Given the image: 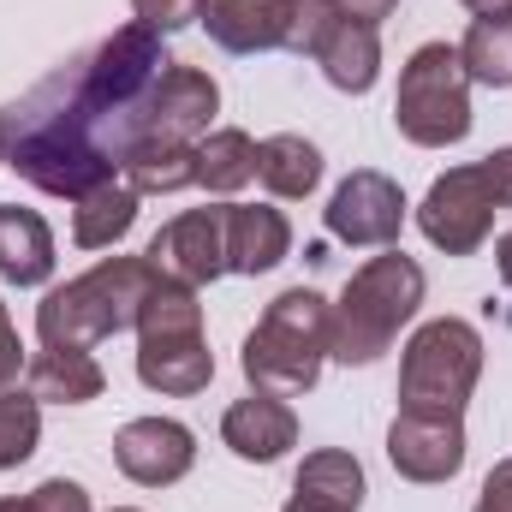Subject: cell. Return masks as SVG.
I'll use <instances>...</instances> for the list:
<instances>
[{
	"mask_svg": "<svg viewBox=\"0 0 512 512\" xmlns=\"http://www.w3.org/2000/svg\"><path fill=\"white\" fill-rule=\"evenodd\" d=\"M131 227H137V191L126 179H108L96 185L90 197H78V215H72V245L78 251H108L120 245Z\"/></svg>",
	"mask_w": 512,
	"mask_h": 512,
	"instance_id": "cell-21",
	"label": "cell"
},
{
	"mask_svg": "<svg viewBox=\"0 0 512 512\" xmlns=\"http://www.w3.org/2000/svg\"><path fill=\"white\" fill-rule=\"evenodd\" d=\"M42 441V399L6 387L0 393V471H18Z\"/></svg>",
	"mask_w": 512,
	"mask_h": 512,
	"instance_id": "cell-26",
	"label": "cell"
},
{
	"mask_svg": "<svg viewBox=\"0 0 512 512\" xmlns=\"http://www.w3.org/2000/svg\"><path fill=\"white\" fill-rule=\"evenodd\" d=\"M54 274V233L36 209L0 203V280L12 286H42Z\"/></svg>",
	"mask_w": 512,
	"mask_h": 512,
	"instance_id": "cell-18",
	"label": "cell"
},
{
	"mask_svg": "<svg viewBox=\"0 0 512 512\" xmlns=\"http://www.w3.org/2000/svg\"><path fill=\"white\" fill-rule=\"evenodd\" d=\"M114 465L143 489H167L197 465V435L173 417H137L114 435Z\"/></svg>",
	"mask_w": 512,
	"mask_h": 512,
	"instance_id": "cell-13",
	"label": "cell"
},
{
	"mask_svg": "<svg viewBox=\"0 0 512 512\" xmlns=\"http://www.w3.org/2000/svg\"><path fill=\"white\" fill-rule=\"evenodd\" d=\"M292 495L322 512H358L364 507V465L352 453H340V447H322V453H310L298 465Z\"/></svg>",
	"mask_w": 512,
	"mask_h": 512,
	"instance_id": "cell-20",
	"label": "cell"
},
{
	"mask_svg": "<svg viewBox=\"0 0 512 512\" xmlns=\"http://www.w3.org/2000/svg\"><path fill=\"white\" fill-rule=\"evenodd\" d=\"M322 221H328V233L340 245H382L387 251L405 233V191L376 167H358L352 179H340V191L328 197Z\"/></svg>",
	"mask_w": 512,
	"mask_h": 512,
	"instance_id": "cell-10",
	"label": "cell"
},
{
	"mask_svg": "<svg viewBox=\"0 0 512 512\" xmlns=\"http://www.w3.org/2000/svg\"><path fill=\"white\" fill-rule=\"evenodd\" d=\"M477 512H512V459H501L477 495Z\"/></svg>",
	"mask_w": 512,
	"mask_h": 512,
	"instance_id": "cell-30",
	"label": "cell"
},
{
	"mask_svg": "<svg viewBox=\"0 0 512 512\" xmlns=\"http://www.w3.org/2000/svg\"><path fill=\"white\" fill-rule=\"evenodd\" d=\"M221 114V84L209 78V72H197V66H167L161 72V84H155V96H149V126L143 137H173V143H197L209 120Z\"/></svg>",
	"mask_w": 512,
	"mask_h": 512,
	"instance_id": "cell-15",
	"label": "cell"
},
{
	"mask_svg": "<svg viewBox=\"0 0 512 512\" xmlns=\"http://www.w3.org/2000/svg\"><path fill=\"white\" fill-rule=\"evenodd\" d=\"M131 12H137V24H149L155 36H173V30H185V24L203 18V0H131Z\"/></svg>",
	"mask_w": 512,
	"mask_h": 512,
	"instance_id": "cell-27",
	"label": "cell"
},
{
	"mask_svg": "<svg viewBox=\"0 0 512 512\" xmlns=\"http://www.w3.org/2000/svg\"><path fill=\"white\" fill-rule=\"evenodd\" d=\"M322 18H328L322 0H203L209 42L227 54H274V48L310 54Z\"/></svg>",
	"mask_w": 512,
	"mask_h": 512,
	"instance_id": "cell-9",
	"label": "cell"
},
{
	"mask_svg": "<svg viewBox=\"0 0 512 512\" xmlns=\"http://www.w3.org/2000/svg\"><path fill=\"white\" fill-rule=\"evenodd\" d=\"M483 376V334L459 316H435L411 334L399 364V411H441L459 417Z\"/></svg>",
	"mask_w": 512,
	"mask_h": 512,
	"instance_id": "cell-8",
	"label": "cell"
},
{
	"mask_svg": "<svg viewBox=\"0 0 512 512\" xmlns=\"http://www.w3.org/2000/svg\"><path fill=\"white\" fill-rule=\"evenodd\" d=\"M0 512H30V501H0Z\"/></svg>",
	"mask_w": 512,
	"mask_h": 512,
	"instance_id": "cell-35",
	"label": "cell"
},
{
	"mask_svg": "<svg viewBox=\"0 0 512 512\" xmlns=\"http://www.w3.org/2000/svg\"><path fill=\"white\" fill-rule=\"evenodd\" d=\"M286 512H322V507H310V501H298V495H292V501H286Z\"/></svg>",
	"mask_w": 512,
	"mask_h": 512,
	"instance_id": "cell-34",
	"label": "cell"
},
{
	"mask_svg": "<svg viewBox=\"0 0 512 512\" xmlns=\"http://www.w3.org/2000/svg\"><path fill=\"white\" fill-rule=\"evenodd\" d=\"M24 501H30V512H90V495H84L72 477H48V483L30 489Z\"/></svg>",
	"mask_w": 512,
	"mask_h": 512,
	"instance_id": "cell-28",
	"label": "cell"
},
{
	"mask_svg": "<svg viewBox=\"0 0 512 512\" xmlns=\"http://www.w3.org/2000/svg\"><path fill=\"white\" fill-rule=\"evenodd\" d=\"M18 370H24V346H18V328H12V316L0 304V393L18 382Z\"/></svg>",
	"mask_w": 512,
	"mask_h": 512,
	"instance_id": "cell-29",
	"label": "cell"
},
{
	"mask_svg": "<svg viewBox=\"0 0 512 512\" xmlns=\"http://www.w3.org/2000/svg\"><path fill=\"white\" fill-rule=\"evenodd\" d=\"M459 6H471L477 18H483V12H512V0H459Z\"/></svg>",
	"mask_w": 512,
	"mask_h": 512,
	"instance_id": "cell-33",
	"label": "cell"
},
{
	"mask_svg": "<svg viewBox=\"0 0 512 512\" xmlns=\"http://www.w3.org/2000/svg\"><path fill=\"white\" fill-rule=\"evenodd\" d=\"M495 268H501V280L512 286V233L501 239V245H495Z\"/></svg>",
	"mask_w": 512,
	"mask_h": 512,
	"instance_id": "cell-32",
	"label": "cell"
},
{
	"mask_svg": "<svg viewBox=\"0 0 512 512\" xmlns=\"http://www.w3.org/2000/svg\"><path fill=\"white\" fill-rule=\"evenodd\" d=\"M256 179L274 191V197H310L316 185H322V149L310 143V137H292V131H280V137H268V143H256Z\"/></svg>",
	"mask_w": 512,
	"mask_h": 512,
	"instance_id": "cell-22",
	"label": "cell"
},
{
	"mask_svg": "<svg viewBox=\"0 0 512 512\" xmlns=\"http://www.w3.org/2000/svg\"><path fill=\"white\" fill-rule=\"evenodd\" d=\"M155 280L161 274L149 268V256H102L90 274L54 286L36 310L42 352H90V346L137 328V310Z\"/></svg>",
	"mask_w": 512,
	"mask_h": 512,
	"instance_id": "cell-2",
	"label": "cell"
},
{
	"mask_svg": "<svg viewBox=\"0 0 512 512\" xmlns=\"http://www.w3.org/2000/svg\"><path fill=\"white\" fill-rule=\"evenodd\" d=\"M393 126L417 149H447L471 131V78L453 42H423L405 72H399V96H393Z\"/></svg>",
	"mask_w": 512,
	"mask_h": 512,
	"instance_id": "cell-7",
	"label": "cell"
},
{
	"mask_svg": "<svg viewBox=\"0 0 512 512\" xmlns=\"http://www.w3.org/2000/svg\"><path fill=\"white\" fill-rule=\"evenodd\" d=\"M512 209V149H495L483 161H465V167H447L429 197L417 203V227L435 251L447 256H477L495 215Z\"/></svg>",
	"mask_w": 512,
	"mask_h": 512,
	"instance_id": "cell-6",
	"label": "cell"
},
{
	"mask_svg": "<svg viewBox=\"0 0 512 512\" xmlns=\"http://www.w3.org/2000/svg\"><path fill=\"white\" fill-rule=\"evenodd\" d=\"M137 382L155 393H203L215 382V352L203 340V304L179 280H155L137 310Z\"/></svg>",
	"mask_w": 512,
	"mask_h": 512,
	"instance_id": "cell-5",
	"label": "cell"
},
{
	"mask_svg": "<svg viewBox=\"0 0 512 512\" xmlns=\"http://www.w3.org/2000/svg\"><path fill=\"white\" fill-rule=\"evenodd\" d=\"M0 167H6V137H0Z\"/></svg>",
	"mask_w": 512,
	"mask_h": 512,
	"instance_id": "cell-36",
	"label": "cell"
},
{
	"mask_svg": "<svg viewBox=\"0 0 512 512\" xmlns=\"http://www.w3.org/2000/svg\"><path fill=\"white\" fill-rule=\"evenodd\" d=\"M149 268L161 280H179V286H209L227 274V227H221V209H185L173 215L155 239H149Z\"/></svg>",
	"mask_w": 512,
	"mask_h": 512,
	"instance_id": "cell-11",
	"label": "cell"
},
{
	"mask_svg": "<svg viewBox=\"0 0 512 512\" xmlns=\"http://www.w3.org/2000/svg\"><path fill=\"white\" fill-rule=\"evenodd\" d=\"M221 441H227L239 459H251V465H274L280 453L298 447V417H292L286 399H274V393H251V399H233V405H227V417H221Z\"/></svg>",
	"mask_w": 512,
	"mask_h": 512,
	"instance_id": "cell-16",
	"label": "cell"
},
{
	"mask_svg": "<svg viewBox=\"0 0 512 512\" xmlns=\"http://www.w3.org/2000/svg\"><path fill=\"white\" fill-rule=\"evenodd\" d=\"M167 48L149 24H126L72 60H60L30 96L0 114L6 167L48 197H90L126 161L149 126V96L167 72Z\"/></svg>",
	"mask_w": 512,
	"mask_h": 512,
	"instance_id": "cell-1",
	"label": "cell"
},
{
	"mask_svg": "<svg viewBox=\"0 0 512 512\" xmlns=\"http://www.w3.org/2000/svg\"><path fill=\"white\" fill-rule=\"evenodd\" d=\"M221 227H227V274H268L292 251V227L280 209L221 203Z\"/></svg>",
	"mask_w": 512,
	"mask_h": 512,
	"instance_id": "cell-17",
	"label": "cell"
},
{
	"mask_svg": "<svg viewBox=\"0 0 512 512\" xmlns=\"http://www.w3.org/2000/svg\"><path fill=\"white\" fill-rule=\"evenodd\" d=\"M328 334H334V304L322 292H310V286L280 292L245 340V358H239L245 382L274 399L310 393L322 376V358H328Z\"/></svg>",
	"mask_w": 512,
	"mask_h": 512,
	"instance_id": "cell-3",
	"label": "cell"
},
{
	"mask_svg": "<svg viewBox=\"0 0 512 512\" xmlns=\"http://www.w3.org/2000/svg\"><path fill=\"white\" fill-rule=\"evenodd\" d=\"M465 78L489 84V90H512V12H483L471 18L465 42H459Z\"/></svg>",
	"mask_w": 512,
	"mask_h": 512,
	"instance_id": "cell-24",
	"label": "cell"
},
{
	"mask_svg": "<svg viewBox=\"0 0 512 512\" xmlns=\"http://www.w3.org/2000/svg\"><path fill=\"white\" fill-rule=\"evenodd\" d=\"M114 512H137V507H114Z\"/></svg>",
	"mask_w": 512,
	"mask_h": 512,
	"instance_id": "cell-37",
	"label": "cell"
},
{
	"mask_svg": "<svg viewBox=\"0 0 512 512\" xmlns=\"http://www.w3.org/2000/svg\"><path fill=\"white\" fill-rule=\"evenodd\" d=\"M310 60L322 66V78H328L334 90L364 96V90H376V78H382V36H376V24L346 18V12L328 6V18H322V30H316V42H310Z\"/></svg>",
	"mask_w": 512,
	"mask_h": 512,
	"instance_id": "cell-14",
	"label": "cell"
},
{
	"mask_svg": "<svg viewBox=\"0 0 512 512\" xmlns=\"http://www.w3.org/2000/svg\"><path fill=\"white\" fill-rule=\"evenodd\" d=\"M102 387H108V376L90 352H36V364H30V393L48 405H90V399H102Z\"/></svg>",
	"mask_w": 512,
	"mask_h": 512,
	"instance_id": "cell-23",
	"label": "cell"
},
{
	"mask_svg": "<svg viewBox=\"0 0 512 512\" xmlns=\"http://www.w3.org/2000/svg\"><path fill=\"white\" fill-rule=\"evenodd\" d=\"M387 459L405 483H447L465 465V423L441 411H399L387 429Z\"/></svg>",
	"mask_w": 512,
	"mask_h": 512,
	"instance_id": "cell-12",
	"label": "cell"
},
{
	"mask_svg": "<svg viewBox=\"0 0 512 512\" xmlns=\"http://www.w3.org/2000/svg\"><path fill=\"white\" fill-rule=\"evenodd\" d=\"M417 304H423V268L405 251L387 245L382 256H370L346 280V292L334 304L328 358H340V364H376L387 346L399 340V328L417 316Z\"/></svg>",
	"mask_w": 512,
	"mask_h": 512,
	"instance_id": "cell-4",
	"label": "cell"
},
{
	"mask_svg": "<svg viewBox=\"0 0 512 512\" xmlns=\"http://www.w3.org/2000/svg\"><path fill=\"white\" fill-rule=\"evenodd\" d=\"M126 185L137 197H173L185 185H197V143H173V137H137L120 161Z\"/></svg>",
	"mask_w": 512,
	"mask_h": 512,
	"instance_id": "cell-19",
	"label": "cell"
},
{
	"mask_svg": "<svg viewBox=\"0 0 512 512\" xmlns=\"http://www.w3.org/2000/svg\"><path fill=\"white\" fill-rule=\"evenodd\" d=\"M256 179V143L251 131H209L197 143V185H209L215 197H233Z\"/></svg>",
	"mask_w": 512,
	"mask_h": 512,
	"instance_id": "cell-25",
	"label": "cell"
},
{
	"mask_svg": "<svg viewBox=\"0 0 512 512\" xmlns=\"http://www.w3.org/2000/svg\"><path fill=\"white\" fill-rule=\"evenodd\" d=\"M322 6H334V12H346V18H364V24H382L399 12V0H322Z\"/></svg>",
	"mask_w": 512,
	"mask_h": 512,
	"instance_id": "cell-31",
	"label": "cell"
}]
</instances>
